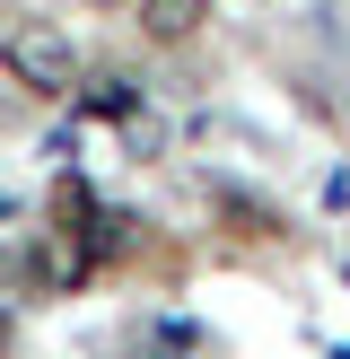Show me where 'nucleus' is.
Returning a JSON list of instances; mask_svg holds the SVG:
<instances>
[{
	"mask_svg": "<svg viewBox=\"0 0 350 359\" xmlns=\"http://www.w3.org/2000/svg\"><path fill=\"white\" fill-rule=\"evenodd\" d=\"M202 18H210V0H140L132 27L149 35V44H192V35H202Z\"/></svg>",
	"mask_w": 350,
	"mask_h": 359,
	"instance_id": "obj_2",
	"label": "nucleus"
},
{
	"mask_svg": "<svg viewBox=\"0 0 350 359\" xmlns=\"http://www.w3.org/2000/svg\"><path fill=\"white\" fill-rule=\"evenodd\" d=\"M88 9H114V18H122V9H140V0H88Z\"/></svg>",
	"mask_w": 350,
	"mask_h": 359,
	"instance_id": "obj_3",
	"label": "nucleus"
},
{
	"mask_svg": "<svg viewBox=\"0 0 350 359\" xmlns=\"http://www.w3.org/2000/svg\"><path fill=\"white\" fill-rule=\"evenodd\" d=\"M0 62L18 70V88H44V97H70V88H79V53H70V35L44 27V18H18V27L0 35Z\"/></svg>",
	"mask_w": 350,
	"mask_h": 359,
	"instance_id": "obj_1",
	"label": "nucleus"
}]
</instances>
